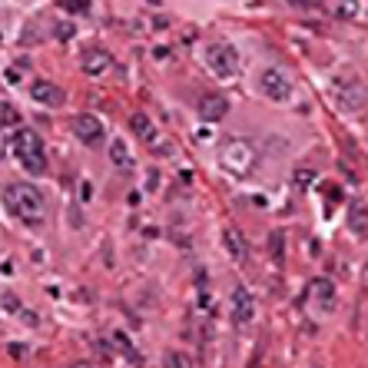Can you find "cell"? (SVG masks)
Segmentation results:
<instances>
[{
  "mask_svg": "<svg viewBox=\"0 0 368 368\" xmlns=\"http://www.w3.org/2000/svg\"><path fill=\"white\" fill-rule=\"evenodd\" d=\"M3 206L10 216H17L23 226H40L47 219V203L43 193L34 183H10L3 189Z\"/></svg>",
  "mask_w": 368,
  "mask_h": 368,
  "instance_id": "obj_1",
  "label": "cell"
},
{
  "mask_svg": "<svg viewBox=\"0 0 368 368\" xmlns=\"http://www.w3.org/2000/svg\"><path fill=\"white\" fill-rule=\"evenodd\" d=\"M259 163V149L252 140L246 136H232L219 147V166L232 176H252V169Z\"/></svg>",
  "mask_w": 368,
  "mask_h": 368,
  "instance_id": "obj_2",
  "label": "cell"
},
{
  "mask_svg": "<svg viewBox=\"0 0 368 368\" xmlns=\"http://www.w3.org/2000/svg\"><path fill=\"white\" fill-rule=\"evenodd\" d=\"M10 153L17 156V163L30 173V176H43L47 173V153H43V140H40L34 129H17L14 133V143Z\"/></svg>",
  "mask_w": 368,
  "mask_h": 368,
  "instance_id": "obj_3",
  "label": "cell"
},
{
  "mask_svg": "<svg viewBox=\"0 0 368 368\" xmlns=\"http://www.w3.org/2000/svg\"><path fill=\"white\" fill-rule=\"evenodd\" d=\"M206 67L213 70V74L219 76V80H229V76L239 74V54H236V47L232 43H209L206 47Z\"/></svg>",
  "mask_w": 368,
  "mask_h": 368,
  "instance_id": "obj_4",
  "label": "cell"
},
{
  "mask_svg": "<svg viewBox=\"0 0 368 368\" xmlns=\"http://www.w3.org/2000/svg\"><path fill=\"white\" fill-rule=\"evenodd\" d=\"M259 90H262V96H269V100H276V103H285V100L292 96V83H289V76L282 74V70L269 67V70L259 74Z\"/></svg>",
  "mask_w": 368,
  "mask_h": 368,
  "instance_id": "obj_5",
  "label": "cell"
},
{
  "mask_svg": "<svg viewBox=\"0 0 368 368\" xmlns=\"http://www.w3.org/2000/svg\"><path fill=\"white\" fill-rule=\"evenodd\" d=\"M74 133L76 140L83 143V147H100L103 140H107V133H103V123L90 116V113H83V116H76L74 120Z\"/></svg>",
  "mask_w": 368,
  "mask_h": 368,
  "instance_id": "obj_6",
  "label": "cell"
},
{
  "mask_svg": "<svg viewBox=\"0 0 368 368\" xmlns=\"http://www.w3.org/2000/svg\"><path fill=\"white\" fill-rule=\"evenodd\" d=\"M196 110H199V116H203L206 123H219L222 116L229 113V100L222 93H206V96H199Z\"/></svg>",
  "mask_w": 368,
  "mask_h": 368,
  "instance_id": "obj_7",
  "label": "cell"
},
{
  "mask_svg": "<svg viewBox=\"0 0 368 368\" xmlns=\"http://www.w3.org/2000/svg\"><path fill=\"white\" fill-rule=\"evenodd\" d=\"M80 67H83V74L87 76H103L107 70H113V56L103 50V47H90L83 60H80Z\"/></svg>",
  "mask_w": 368,
  "mask_h": 368,
  "instance_id": "obj_8",
  "label": "cell"
},
{
  "mask_svg": "<svg viewBox=\"0 0 368 368\" xmlns=\"http://www.w3.org/2000/svg\"><path fill=\"white\" fill-rule=\"evenodd\" d=\"M30 96L40 107H63V90L56 83H50V80H34L30 83Z\"/></svg>",
  "mask_w": 368,
  "mask_h": 368,
  "instance_id": "obj_9",
  "label": "cell"
},
{
  "mask_svg": "<svg viewBox=\"0 0 368 368\" xmlns=\"http://www.w3.org/2000/svg\"><path fill=\"white\" fill-rule=\"evenodd\" d=\"M256 312V302H252V295L246 292V285H236L232 289V318H236V325H246L249 318Z\"/></svg>",
  "mask_w": 368,
  "mask_h": 368,
  "instance_id": "obj_10",
  "label": "cell"
},
{
  "mask_svg": "<svg viewBox=\"0 0 368 368\" xmlns=\"http://www.w3.org/2000/svg\"><path fill=\"white\" fill-rule=\"evenodd\" d=\"M222 246H226V252L236 259V262H242V259L249 256V246H246V239H242V232L236 226H226V229H222Z\"/></svg>",
  "mask_w": 368,
  "mask_h": 368,
  "instance_id": "obj_11",
  "label": "cell"
},
{
  "mask_svg": "<svg viewBox=\"0 0 368 368\" xmlns=\"http://www.w3.org/2000/svg\"><path fill=\"white\" fill-rule=\"evenodd\" d=\"M129 127H133V133L140 136V143H156L160 140V129H156V123L149 120L147 113H133V120H129Z\"/></svg>",
  "mask_w": 368,
  "mask_h": 368,
  "instance_id": "obj_12",
  "label": "cell"
},
{
  "mask_svg": "<svg viewBox=\"0 0 368 368\" xmlns=\"http://www.w3.org/2000/svg\"><path fill=\"white\" fill-rule=\"evenodd\" d=\"M309 295H315V302H318L322 312H332V309H335V289H332L329 279H315Z\"/></svg>",
  "mask_w": 368,
  "mask_h": 368,
  "instance_id": "obj_13",
  "label": "cell"
},
{
  "mask_svg": "<svg viewBox=\"0 0 368 368\" xmlns=\"http://www.w3.org/2000/svg\"><path fill=\"white\" fill-rule=\"evenodd\" d=\"M110 160H113V166H120V169H133V153L127 149V143H123V140H113Z\"/></svg>",
  "mask_w": 368,
  "mask_h": 368,
  "instance_id": "obj_14",
  "label": "cell"
},
{
  "mask_svg": "<svg viewBox=\"0 0 368 368\" xmlns=\"http://www.w3.org/2000/svg\"><path fill=\"white\" fill-rule=\"evenodd\" d=\"M0 127H7V129H17L20 127L17 107H10V103H3V100H0Z\"/></svg>",
  "mask_w": 368,
  "mask_h": 368,
  "instance_id": "obj_15",
  "label": "cell"
},
{
  "mask_svg": "<svg viewBox=\"0 0 368 368\" xmlns=\"http://www.w3.org/2000/svg\"><path fill=\"white\" fill-rule=\"evenodd\" d=\"M166 368H193V362L186 358L183 351H169L166 355Z\"/></svg>",
  "mask_w": 368,
  "mask_h": 368,
  "instance_id": "obj_16",
  "label": "cell"
},
{
  "mask_svg": "<svg viewBox=\"0 0 368 368\" xmlns=\"http://www.w3.org/2000/svg\"><path fill=\"white\" fill-rule=\"evenodd\" d=\"M60 7L70 10V14H87V10H90V0H60Z\"/></svg>",
  "mask_w": 368,
  "mask_h": 368,
  "instance_id": "obj_17",
  "label": "cell"
},
{
  "mask_svg": "<svg viewBox=\"0 0 368 368\" xmlns=\"http://www.w3.org/2000/svg\"><path fill=\"white\" fill-rule=\"evenodd\" d=\"M54 34H56V40H74L76 27L70 23V20H63V23H56V27H54Z\"/></svg>",
  "mask_w": 368,
  "mask_h": 368,
  "instance_id": "obj_18",
  "label": "cell"
},
{
  "mask_svg": "<svg viewBox=\"0 0 368 368\" xmlns=\"http://www.w3.org/2000/svg\"><path fill=\"white\" fill-rule=\"evenodd\" d=\"M10 143H14V129H7V127H0V156L10 149Z\"/></svg>",
  "mask_w": 368,
  "mask_h": 368,
  "instance_id": "obj_19",
  "label": "cell"
}]
</instances>
